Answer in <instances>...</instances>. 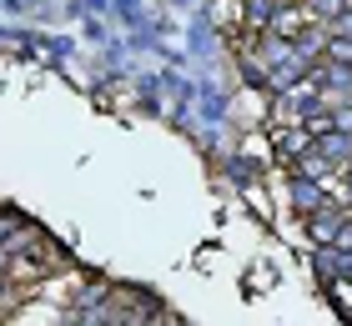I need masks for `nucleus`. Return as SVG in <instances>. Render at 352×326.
<instances>
[{
	"label": "nucleus",
	"mask_w": 352,
	"mask_h": 326,
	"mask_svg": "<svg viewBox=\"0 0 352 326\" xmlns=\"http://www.w3.org/2000/svg\"><path fill=\"white\" fill-rule=\"evenodd\" d=\"M332 126H338V130H347V136H352V106H338V110H332Z\"/></svg>",
	"instance_id": "f03ea898"
},
{
	"label": "nucleus",
	"mask_w": 352,
	"mask_h": 326,
	"mask_svg": "<svg viewBox=\"0 0 352 326\" xmlns=\"http://www.w3.org/2000/svg\"><path fill=\"white\" fill-rule=\"evenodd\" d=\"M277 5H292V0H277Z\"/></svg>",
	"instance_id": "39448f33"
},
{
	"label": "nucleus",
	"mask_w": 352,
	"mask_h": 326,
	"mask_svg": "<svg viewBox=\"0 0 352 326\" xmlns=\"http://www.w3.org/2000/svg\"><path fill=\"white\" fill-rule=\"evenodd\" d=\"M317 10H342V0H312Z\"/></svg>",
	"instance_id": "20e7f679"
},
{
	"label": "nucleus",
	"mask_w": 352,
	"mask_h": 326,
	"mask_svg": "<svg viewBox=\"0 0 352 326\" xmlns=\"http://www.w3.org/2000/svg\"><path fill=\"white\" fill-rule=\"evenodd\" d=\"M347 211H338V201L332 206H317V211H307V226H312V241H342V231H347Z\"/></svg>",
	"instance_id": "f257e3e1"
},
{
	"label": "nucleus",
	"mask_w": 352,
	"mask_h": 326,
	"mask_svg": "<svg viewBox=\"0 0 352 326\" xmlns=\"http://www.w3.org/2000/svg\"><path fill=\"white\" fill-rule=\"evenodd\" d=\"M332 36H352V10H347V15H338V21H332Z\"/></svg>",
	"instance_id": "7ed1b4c3"
}]
</instances>
